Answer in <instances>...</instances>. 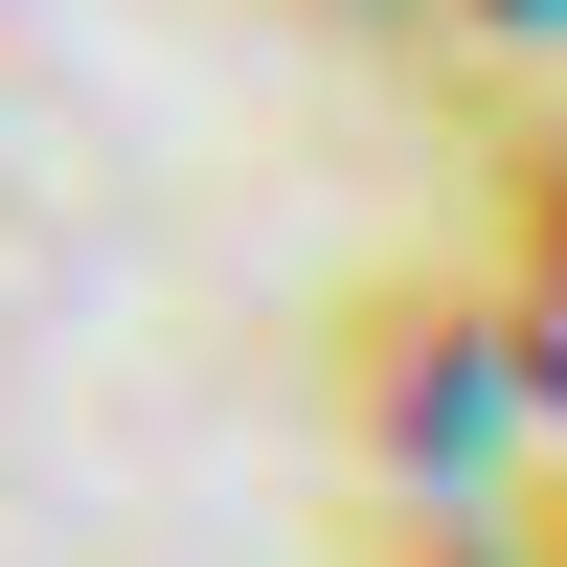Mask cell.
Instances as JSON below:
<instances>
[{
	"label": "cell",
	"instance_id": "obj_1",
	"mask_svg": "<svg viewBox=\"0 0 567 567\" xmlns=\"http://www.w3.org/2000/svg\"><path fill=\"white\" fill-rule=\"evenodd\" d=\"M499 363H523L499 272H363V296H341V409H363L386 477H432V454L499 432Z\"/></svg>",
	"mask_w": 567,
	"mask_h": 567
},
{
	"label": "cell",
	"instance_id": "obj_2",
	"mask_svg": "<svg viewBox=\"0 0 567 567\" xmlns=\"http://www.w3.org/2000/svg\"><path fill=\"white\" fill-rule=\"evenodd\" d=\"M499 318L523 386H567V136H499Z\"/></svg>",
	"mask_w": 567,
	"mask_h": 567
},
{
	"label": "cell",
	"instance_id": "obj_3",
	"mask_svg": "<svg viewBox=\"0 0 567 567\" xmlns=\"http://www.w3.org/2000/svg\"><path fill=\"white\" fill-rule=\"evenodd\" d=\"M432 23H567V0H432Z\"/></svg>",
	"mask_w": 567,
	"mask_h": 567
}]
</instances>
